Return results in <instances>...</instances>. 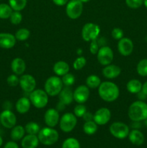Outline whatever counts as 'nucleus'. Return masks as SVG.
Masks as SVG:
<instances>
[{
  "mask_svg": "<svg viewBox=\"0 0 147 148\" xmlns=\"http://www.w3.org/2000/svg\"><path fill=\"white\" fill-rule=\"evenodd\" d=\"M98 94L102 101L105 102H114L120 95V89L118 85L110 81L101 82L98 88Z\"/></svg>",
  "mask_w": 147,
  "mask_h": 148,
  "instance_id": "obj_1",
  "label": "nucleus"
},
{
  "mask_svg": "<svg viewBox=\"0 0 147 148\" xmlns=\"http://www.w3.org/2000/svg\"><path fill=\"white\" fill-rule=\"evenodd\" d=\"M128 116L132 121H142L147 118V103L143 101H136L130 105Z\"/></svg>",
  "mask_w": 147,
  "mask_h": 148,
  "instance_id": "obj_2",
  "label": "nucleus"
},
{
  "mask_svg": "<svg viewBox=\"0 0 147 148\" xmlns=\"http://www.w3.org/2000/svg\"><path fill=\"white\" fill-rule=\"evenodd\" d=\"M39 142L44 145H52L59 140V134L57 130L52 127H44L37 134Z\"/></svg>",
  "mask_w": 147,
  "mask_h": 148,
  "instance_id": "obj_3",
  "label": "nucleus"
},
{
  "mask_svg": "<svg viewBox=\"0 0 147 148\" xmlns=\"http://www.w3.org/2000/svg\"><path fill=\"white\" fill-rule=\"evenodd\" d=\"M63 88V84L59 76H51L48 78L44 84V90L50 97L59 95Z\"/></svg>",
  "mask_w": 147,
  "mask_h": 148,
  "instance_id": "obj_4",
  "label": "nucleus"
},
{
  "mask_svg": "<svg viewBox=\"0 0 147 148\" xmlns=\"http://www.w3.org/2000/svg\"><path fill=\"white\" fill-rule=\"evenodd\" d=\"M48 96L45 90L35 89L30 92L29 99L33 106L38 109H42L47 106L49 100Z\"/></svg>",
  "mask_w": 147,
  "mask_h": 148,
  "instance_id": "obj_5",
  "label": "nucleus"
},
{
  "mask_svg": "<svg viewBox=\"0 0 147 148\" xmlns=\"http://www.w3.org/2000/svg\"><path fill=\"white\" fill-rule=\"evenodd\" d=\"M59 124L62 132L65 133L71 132L74 130L77 124V117L74 114V113H65L61 117H60Z\"/></svg>",
  "mask_w": 147,
  "mask_h": 148,
  "instance_id": "obj_6",
  "label": "nucleus"
},
{
  "mask_svg": "<svg viewBox=\"0 0 147 148\" xmlns=\"http://www.w3.org/2000/svg\"><path fill=\"white\" fill-rule=\"evenodd\" d=\"M100 33V27L93 23H86L82 29V37L84 41L90 42L97 39Z\"/></svg>",
  "mask_w": 147,
  "mask_h": 148,
  "instance_id": "obj_7",
  "label": "nucleus"
},
{
  "mask_svg": "<svg viewBox=\"0 0 147 148\" xmlns=\"http://www.w3.org/2000/svg\"><path fill=\"white\" fill-rule=\"evenodd\" d=\"M84 5L80 0H70L66 4V14L71 20H76L83 12Z\"/></svg>",
  "mask_w": 147,
  "mask_h": 148,
  "instance_id": "obj_8",
  "label": "nucleus"
},
{
  "mask_svg": "<svg viewBox=\"0 0 147 148\" xmlns=\"http://www.w3.org/2000/svg\"><path fill=\"white\" fill-rule=\"evenodd\" d=\"M110 132L114 137L120 140L126 138L130 132L129 127L126 124L120 121H115L110 126Z\"/></svg>",
  "mask_w": 147,
  "mask_h": 148,
  "instance_id": "obj_9",
  "label": "nucleus"
},
{
  "mask_svg": "<svg viewBox=\"0 0 147 148\" xmlns=\"http://www.w3.org/2000/svg\"><path fill=\"white\" fill-rule=\"evenodd\" d=\"M97 59L98 62L102 66L110 64L114 59L113 51L108 46H102L99 48L97 53Z\"/></svg>",
  "mask_w": 147,
  "mask_h": 148,
  "instance_id": "obj_10",
  "label": "nucleus"
},
{
  "mask_svg": "<svg viewBox=\"0 0 147 148\" xmlns=\"http://www.w3.org/2000/svg\"><path fill=\"white\" fill-rule=\"evenodd\" d=\"M111 119V111L106 107H102L95 111L93 114V121L99 126L108 124Z\"/></svg>",
  "mask_w": 147,
  "mask_h": 148,
  "instance_id": "obj_11",
  "label": "nucleus"
},
{
  "mask_svg": "<svg viewBox=\"0 0 147 148\" xmlns=\"http://www.w3.org/2000/svg\"><path fill=\"white\" fill-rule=\"evenodd\" d=\"M0 122L4 127L12 129L17 124V116L10 109H4L0 114Z\"/></svg>",
  "mask_w": 147,
  "mask_h": 148,
  "instance_id": "obj_12",
  "label": "nucleus"
},
{
  "mask_svg": "<svg viewBox=\"0 0 147 148\" xmlns=\"http://www.w3.org/2000/svg\"><path fill=\"white\" fill-rule=\"evenodd\" d=\"M36 80L34 77L29 74L22 75L20 77L19 85L23 91L26 92H31L36 88Z\"/></svg>",
  "mask_w": 147,
  "mask_h": 148,
  "instance_id": "obj_13",
  "label": "nucleus"
},
{
  "mask_svg": "<svg viewBox=\"0 0 147 148\" xmlns=\"http://www.w3.org/2000/svg\"><path fill=\"white\" fill-rule=\"evenodd\" d=\"M90 95L89 88L85 85L78 86L74 91V101L77 103L84 104L87 101Z\"/></svg>",
  "mask_w": 147,
  "mask_h": 148,
  "instance_id": "obj_14",
  "label": "nucleus"
},
{
  "mask_svg": "<svg viewBox=\"0 0 147 148\" xmlns=\"http://www.w3.org/2000/svg\"><path fill=\"white\" fill-rule=\"evenodd\" d=\"M134 45L131 39L123 37L118 42V51L120 54L123 56H128L133 51Z\"/></svg>",
  "mask_w": 147,
  "mask_h": 148,
  "instance_id": "obj_15",
  "label": "nucleus"
},
{
  "mask_svg": "<svg viewBox=\"0 0 147 148\" xmlns=\"http://www.w3.org/2000/svg\"><path fill=\"white\" fill-rule=\"evenodd\" d=\"M59 120H60L59 111L56 108H48L45 112L44 122L48 127L54 128L59 123Z\"/></svg>",
  "mask_w": 147,
  "mask_h": 148,
  "instance_id": "obj_16",
  "label": "nucleus"
},
{
  "mask_svg": "<svg viewBox=\"0 0 147 148\" xmlns=\"http://www.w3.org/2000/svg\"><path fill=\"white\" fill-rule=\"evenodd\" d=\"M16 38L14 35L10 33H0V48L10 49L14 47L16 44Z\"/></svg>",
  "mask_w": 147,
  "mask_h": 148,
  "instance_id": "obj_17",
  "label": "nucleus"
},
{
  "mask_svg": "<svg viewBox=\"0 0 147 148\" xmlns=\"http://www.w3.org/2000/svg\"><path fill=\"white\" fill-rule=\"evenodd\" d=\"M102 75L107 79H115L117 78L121 74V68L115 64H108L105 66L102 70Z\"/></svg>",
  "mask_w": 147,
  "mask_h": 148,
  "instance_id": "obj_18",
  "label": "nucleus"
},
{
  "mask_svg": "<svg viewBox=\"0 0 147 148\" xmlns=\"http://www.w3.org/2000/svg\"><path fill=\"white\" fill-rule=\"evenodd\" d=\"M59 101L66 106L71 104L74 101V92L70 87H66L62 89L59 94Z\"/></svg>",
  "mask_w": 147,
  "mask_h": 148,
  "instance_id": "obj_19",
  "label": "nucleus"
},
{
  "mask_svg": "<svg viewBox=\"0 0 147 148\" xmlns=\"http://www.w3.org/2000/svg\"><path fill=\"white\" fill-rule=\"evenodd\" d=\"M11 69L15 75H23L26 69V63L24 59L19 57L14 58L11 62Z\"/></svg>",
  "mask_w": 147,
  "mask_h": 148,
  "instance_id": "obj_20",
  "label": "nucleus"
},
{
  "mask_svg": "<svg viewBox=\"0 0 147 148\" xmlns=\"http://www.w3.org/2000/svg\"><path fill=\"white\" fill-rule=\"evenodd\" d=\"M31 106L30 99L26 97H21L17 101L15 104L16 111L20 114H24L28 112Z\"/></svg>",
  "mask_w": 147,
  "mask_h": 148,
  "instance_id": "obj_21",
  "label": "nucleus"
},
{
  "mask_svg": "<svg viewBox=\"0 0 147 148\" xmlns=\"http://www.w3.org/2000/svg\"><path fill=\"white\" fill-rule=\"evenodd\" d=\"M38 137L35 134H27L22 140L21 145L22 148H36L39 144Z\"/></svg>",
  "mask_w": 147,
  "mask_h": 148,
  "instance_id": "obj_22",
  "label": "nucleus"
},
{
  "mask_svg": "<svg viewBox=\"0 0 147 148\" xmlns=\"http://www.w3.org/2000/svg\"><path fill=\"white\" fill-rule=\"evenodd\" d=\"M53 72L56 74L57 76L62 77L64 75L69 72L70 70V66L69 64L65 61H59L54 64L53 67Z\"/></svg>",
  "mask_w": 147,
  "mask_h": 148,
  "instance_id": "obj_23",
  "label": "nucleus"
},
{
  "mask_svg": "<svg viewBox=\"0 0 147 148\" xmlns=\"http://www.w3.org/2000/svg\"><path fill=\"white\" fill-rule=\"evenodd\" d=\"M128 137V139H129V141L133 145H141L144 142V134L138 130H136V129L131 130L129 132Z\"/></svg>",
  "mask_w": 147,
  "mask_h": 148,
  "instance_id": "obj_24",
  "label": "nucleus"
},
{
  "mask_svg": "<svg viewBox=\"0 0 147 148\" xmlns=\"http://www.w3.org/2000/svg\"><path fill=\"white\" fill-rule=\"evenodd\" d=\"M142 85L141 81L136 79H132L128 81L126 84V89L130 93L137 94L142 90Z\"/></svg>",
  "mask_w": 147,
  "mask_h": 148,
  "instance_id": "obj_25",
  "label": "nucleus"
},
{
  "mask_svg": "<svg viewBox=\"0 0 147 148\" xmlns=\"http://www.w3.org/2000/svg\"><path fill=\"white\" fill-rule=\"evenodd\" d=\"M24 133H25L24 127L21 125H15L13 128H12L10 136L13 141H19L24 137Z\"/></svg>",
  "mask_w": 147,
  "mask_h": 148,
  "instance_id": "obj_26",
  "label": "nucleus"
},
{
  "mask_svg": "<svg viewBox=\"0 0 147 148\" xmlns=\"http://www.w3.org/2000/svg\"><path fill=\"white\" fill-rule=\"evenodd\" d=\"M101 79L95 75H91L86 77V85L91 89H96L99 88L101 84Z\"/></svg>",
  "mask_w": 147,
  "mask_h": 148,
  "instance_id": "obj_27",
  "label": "nucleus"
},
{
  "mask_svg": "<svg viewBox=\"0 0 147 148\" xmlns=\"http://www.w3.org/2000/svg\"><path fill=\"white\" fill-rule=\"evenodd\" d=\"M98 129V125L93 121H85L83 125V131L87 135H93L97 132Z\"/></svg>",
  "mask_w": 147,
  "mask_h": 148,
  "instance_id": "obj_28",
  "label": "nucleus"
},
{
  "mask_svg": "<svg viewBox=\"0 0 147 148\" xmlns=\"http://www.w3.org/2000/svg\"><path fill=\"white\" fill-rule=\"evenodd\" d=\"M27 0H9V4L13 11L21 12L27 5Z\"/></svg>",
  "mask_w": 147,
  "mask_h": 148,
  "instance_id": "obj_29",
  "label": "nucleus"
},
{
  "mask_svg": "<svg viewBox=\"0 0 147 148\" xmlns=\"http://www.w3.org/2000/svg\"><path fill=\"white\" fill-rule=\"evenodd\" d=\"M13 10L10 7V4L2 3L0 4V19L6 20V19H10Z\"/></svg>",
  "mask_w": 147,
  "mask_h": 148,
  "instance_id": "obj_30",
  "label": "nucleus"
},
{
  "mask_svg": "<svg viewBox=\"0 0 147 148\" xmlns=\"http://www.w3.org/2000/svg\"><path fill=\"white\" fill-rule=\"evenodd\" d=\"M30 36V31L27 28H20L16 31L14 36L16 38V40L19 41H24L29 38Z\"/></svg>",
  "mask_w": 147,
  "mask_h": 148,
  "instance_id": "obj_31",
  "label": "nucleus"
},
{
  "mask_svg": "<svg viewBox=\"0 0 147 148\" xmlns=\"http://www.w3.org/2000/svg\"><path fill=\"white\" fill-rule=\"evenodd\" d=\"M25 132H27L28 134H37L40 130V127L38 124L34 121H30L26 124L24 127Z\"/></svg>",
  "mask_w": 147,
  "mask_h": 148,
  "instance_id": "obj_32",
  "label": "nucleus"
},
{
  "mask_svg": "<svg viewBox=\"0 0 147 148\" xmlns=\"http://www.w3.org/2000/svg\"><path fill=\"white\" fill-rule=\"evenodd\" d=\"M136 71L140 76L147 77V59H143L138 62L136 66Z\"/></svg>",
  "mask_w": 147,
  "mask_h": 148,
  "instance_id": "obj_33",
  "label": "nucleus"
},
{
  "mask_svg": "<svg viewBox=\"0 0 147 148\" xmlns=\"http://www.w3.org/2000/svg\"><path fill=\"white\" fill-rule=\"evenodd\" d=\"M62 148H80V143L76 138L69 137L63 141Z\"/></svg>",
  "mask_w": 147,
  "mask_h": 148,
  "instance_id": "obj_34",
  "label": "nucleus"
},
{
  "mask_svg": "<svg viewBox=\"0 0 147 148\" xmlns=\"http://www.w3.org/2000/svg\"><path fill=\"white\" fill-rule=\"evenodd\" d=\"M86 64V59L84 56H79L76 58L73 63V67L75 70H81Z\"/></svg>",
  "mask_w": 147,
  "mask_h": 148,
  "instance_id": "obj_35",
  "label": "nucleus"
},
{
  "mask_svg": "<svg viewBox=\"0 0 147 148\" xmlns=\"http://www.w3.org/2000/svg\"><path fill=\"white\" fill-rule=\"evenodd\" d=\"M61 80L63 82V85L66 87H71L75 82V76L72 73L68 72L67 74L62 76Z\"/></svg>",
  "mask_w": 147,
  "mask_h": 148,
  "instance_id": "obj_36",
  "label": "nucleus"
},
{
  "mask_svg": "<svg viewBox=\"0 0 147 148\" xmlns=\"http://www.w3.org/2000/svg\"><path fill=\"white\" fill-rule=\"evenodd\" d=\"M10 20L12 24L15 25L20 24L22 20V14L19 11H13L10 17Z\"/></svg>",
  "mask_w": 147,
  "mask_h": 148,
  "instance_id": "obj_37",
  "label": "nucleus"
},
{
  "mask_svg": "<svg viewBox=\"0 0 147 148\" xmlns=\"http://www.w3.org/2000/svg\"><path fill=\"white\" fill-rule=\"evenodd\" d=\"M86 111H87L86 107L82 103H78L77 105L74 107V114L76 117H79V118H82L84 114Z\"/></svg>",
  "mask_w": 147,
  "mask_h": 148,
  "instance_id": "obj_38",
  "label": "nucleus"
},
{
  "mask_svg": "<svg viewBox=\"0 0 147 148\" xmlns=\"http://www.w3.org/2000/svg\"><path fill=\"white\" fill-rule=\"evenodd\" d=\"M17 76L18 75H15V74H12V75H10L7 77V82L9 86L16 87L19 85V83H20V78Z\"/></svg>",
  "mask_w": 147,
  "mask_h": 148,
  "instance_id": "obj_39",
  "label": "nucleus"
},
{
  "mask_svg": "<svg viewBox=\"0 0 147 148\" xmlns=\"http://www.w3.org/2000/svg\"><path fill=\"white\" fill-rule=\"evenodd\" d=\"M125 4L131 9H138L144 4V0H125Z\"/></svg>",
  "mask_w": 147,
  "mask_h": 148,
  "instance_id": "obj_40",
  "label": "nucleus"
},
{
  "mask_svg": "<svg viewBox=\"0 0 147 148\" xmlns=\"http://www.w3.org/2000/svg\"><path fill=\"white\" fill-rule=\"evenodd\" d=\"M111 36L112 38L115 40H119L120 39L122 38L124 36L123 30L120 27H114L111 32Z\"/></svg>",
  "mask_w": 147,
  "mask_h": 148,
  "instance_id": "obj_41",
  "label": "nucleus"
},
{
  "mask_svg": "<svg viewBox=\"0 0 147 148\" xmlns=\"http://www.w3.org/2000/svg\"><path fill=\"white\" fill-rule=\"evenodd\" d=\"M99 43L97 41V39L90 41V45H89V51L92 54L97 55L98 51H99Z\"/></svg>",
  "mask_w": 147,
  "mask_h": 148,
  "instance_id": "obj_42",
  "label": "nucleus"
},
{
  "mask_svg": "<svg viewBox=\"0 0 147 148\" xmlns=\"http://www.w3.org/2000/svg\"><path fill=\"white\" fill-rule=\"evenodd\" d=\"M82 119L84 121H92V120H93V114L89 112V111H86L82 116Z\"/></svg>",
  "mask_w": 147,
  "mask_h": 148,
  "instance_id": "obj_43",
  "label": "nucleus"
},
{
  "mask_svg": "<svg viewBox=\"0 0 147 148\" xmlns=\"http://www.w3.org/2000/svg\"><path fill=\"white\" fill-rule=\"evenodd\" d=\"M4 148H19V146L14 141H10L6 143Z\"/></svg>",
  "mask_w": 147,
  "mask_h": 148,
  "instance_id": "obj_44",
  "label": "nucleus"
},
{
  "mask_svg": "<svg viewBox=\"0 0 147 148\" xmlns=\"http://www.w3.org/2000/svg\"><path fill=\"white\" fill-rule=\"evenodd\" d=\"M52 1H53V2L54 3L56 6L61 7V6L66 5L69 0H52Z\"/></svg>",
  "mask_w": 147,
  "mask_h": 148,
  "instance_id": "obj_45",
  "label": "nucleus"
},
{
  "mask_svg": "<svg viewBox=\"0 0 147 148\" xmlns=\"http://www.w3.org/2000/svg\"><path fill=\"white\" fill-rule=\"evenodd\" d=\"M137 96H138V98L139 101H144V100L146 99L147 95H146V94H144L142 91H140L139 92H138V93H137Z\"/></svg>",
  "mask_w": 147,
  "mask_h": 148,
  "instance_id": "obj_46",
  "label": "nucleus"
},
{
  "mask_svg": "<svg viewBox=\"0 0 147 148\" xmlns=\"http://www.w3.org/2000/svg\"><path fill=\"white\" fill-rule=\"evenodd\" d=\"M65 106H66V105H64V104L62 103H61L60 101H59V104H58L57 106H56V109H57L59 111H63V110H64Z\"/></svg>",
  "mask_w": 147,
  "mask_h": 148,
  "instance_id": "obj_47",
  "label": "nucleus"
},
{
  "mask_svg": "<svg viewBox=\"0 0 147 148\" xmlns=\"http://www.w3.org/2000/svg\"><path fill=\"white\" fill-rule=\"evenodd\" d=\"M141 91H142L144 94H146V95H147V81H146V82L143 84Z\"/></svg>",
  "mask_w": 147,
  "mask_h": 148,
  "instance_id": "obj_48",
  "label": "nucleus"
},
{
  "mask_svg": "<svg viewBox=\"0 0 147 148\" xmlns=\"http://www.w3.org/2000/svg\"><path fill=\"white\" fill-rule=\"evenodd\" d=\"M133 124L132 127L133 129H136L138 130L140 127H141V124H140V121H133Z\"/></svg>",
  "mask_w": 147,
  "mask_h": 148,
  "instance_id": "obj_49",
  "label": "nucleus"
},
{
  "mask_svg": "<svg viewBox=\"0 0 147 148\" xmlns=\"http://www.w3.org/2000/svg\"><path fill=\"white\" fill-rule=\"evenodd\" d=\"M144 5L147 9V0H144Z\"/></svg>",
  "mask_w": 147,
  "mask_h": 148,
  "instance_id": "obj_50",
  "label": "nucleus"
},
{
  "mask_svg": "<svg viewBox=\"0 0 147 148\" xmlns=\"http://www.w3.org/2000/svg\"><path fill=\"white\" fill-rule=\"evenodd\" d=\"M2 144H3V140H2V138H1V136H0V147L2 145Z\"/></svg>",
  "mask_w": 147,
  "mask_h": 148,
  "instance_id": "obj_51",
  "label": "nucleus"
},
{
  "mask_svg": "<svg viewBox=\"0 0 147 148\" xmlns=\"http://www.w3.org/2000/svg\"><path fill=\"white\" fill-rule=\"evenodd\" d=\"M80 1H82V2L84 4V3H87V2H89V1H90V0H80Z\"/></svg>",
  "mask_w": 147,
  "mask_h": 148,
  "instance_id": "obj_52",
  "label": "nucleus"
},
{
  "mask_svg": "<svg viewBox=\"0 0 147 148\" xmlns=\"http://www.w3.org/2000/svg\"><path fill=\"white\" fill-rule=\"evenodd\" d=\"M144 124H145V125L147 127V118L144 120Z\"/></svg>",
  "mask_w": 147,
  "mask_h": 148,
  "instance_id": "obj_53",
  "label": "nucleus"
},
{
  "mask_svg": "<svg viewBox=\"0 0 147 148\" xmlns=\"http://www.w3.org/2000/svg\"><path fill=\"white\" fill-rule=\"evenodd\" d=\"M0 125H1V122H0Z\"/></svg>",
  "mask_w": 147,
  "mask_h": 148,
  "instance_id": "obj_54",
  "label": "nucleus"
}]
</instances>
